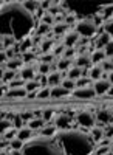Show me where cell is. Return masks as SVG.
Wrapping results in <instances>:
<instances>
[{"instance_id":"cell-37","label":"cell","mask_w":113,"mask_h":155,"mask_svg":"<svg viewBox=\"0 0 113 155\" xmlns=\"http://www.w3.org/2000/svg\"><path fill=\"white\" fill-rule=\"evenodd\" d=\"M23 146H25V143L19 138H14V140L9 141V149H12V150H22Z\"/></svg>"},{"instance_id":"cell-32","label":"cell","mask_w":113,"mask_h":155,"mask_svg":"<svg viewBox=\"0 0 113 155\" xmlns=\"http://www.w3.org/2000/svg\"><path fill=\"white\" fill-rule=\"evenodd\" d=\"M25 88H27L28 92H37V90L42 88V85H40L39 81L33 79V81H27V84H25Z\"/></svg>"},{"instance_id":"cell-50","label":"cell","mask_w":113,"mask_h":155,"mask_svg":"<svg viewBox=\"0 0 113 155\" xmlns=\"http://www.w3.org/2000/svg\"><path fill=\"white\" fill-rule=\"evenodd\" d=\"M51 5H53L51 0H44V2H40V8H42L44 11H48L50 8H51Z\"/></svg>"},{"instance_id":"cell-6","label":"cell","mask_w":113,"mask_h":155,"mask_svg":"<svg viewBox=\"0 0 113 155\" xmlns=\"http://www.w3.org/2000/svg\"><path fill=\"white\" fill-rule=\"evenodd\" d=\"M96 96V92H95V88L93 85L90 87H82V88H76L73 92V98H76V99H93Z\"/></svg>"},{"instance_id":"cell-51","label":"cell","mask_w":113,"mask_h":155,"mask_svg":"<svg viewBox=\"0 0 113 155\" xmlns=\"http://www.w3.org/2000/svg\"><path fill=\"white\" fill-rule=\"evenodd\" d=\"M104 51H105V54H107L110 59L113 58V41H111V42H110V44L105 47V50H104Z\"/></svg>"},{"instance_id":"cell-55","label":"cell","mask_w":113,"mask_h":155,"mask_svg":"<svg viewBox=\"0 0 113 155\" xmlns=\"http://www.w3.org/2000/svg\"><path fill=\"white\" fill-rule=\"evenodd\" d=\"M8 155H23V153H22V150H12V149H11V150L8 152Z\"/></svg>"},{"instance_id":"cell-28","label":"cell","mask_w":113,"mask_h":155,"mask_svg":"<svg viewBox=\"0 0 113 155\" xmlns=\"http://www.w3.org/2000/svg\"><path fill=\"white\" fill-rule=\"evenodd\" d=\"M45 120L44 118H33L31 121H28V127L33 129V130H42L45 127Z\"/></svg>"},{"instance_id":"cell-29","label":"cell","mask_w":113,"mask_h":155,"mask_svg":"<svg viewBox=\"0 0 113 155\" xmlns=\"http://www.w3.org/2000/svg\"><path fill=\"white\" fill-rule=\"evenodd\" d=\"M50 33H53V27L45 23H39V27L36 28V36H40V37H47Z\"/></svg>"},{"instance_id":"cell-43","label":"cell","mask_w":113,"mask_h":155,"mask_svg":"<svg viewBox=\"0 0 113 155\" xmlns=\"http://www.w3.org/2000/svg\"><path fill=\"white\" fill-rule=\"evenodd\" d=\"M110 153V146H98L95 150V155H108Z\"/></svg>"},{"instance_id":"cell-20","label":"cell","mask_w":113,"mask_h":155,"mask_svg":"<svg viewBox=\"0 0 113 155\" xmlns=\"http://www.w3.org/2000/svg\"><path fill=\"white\" fill-rule=\"evenodd\" d=\"M19 76V73L17 71H14V70H5V71H2V76H0V82L2 84H9L11 81H14L16 78Z\"/></svg>"},{"instance_id":"cell-11","label":"cell","mask_w":113,"mask_h":155,"mask_svg":"<svg viewBox=\"0 0 113 155\" xmlns=\"http://www.w3.org/2000/svg\"><path fill=\"white\" fill-rule=\"evenodd\" d=\"M113 41V37L108 34V33H102V34H98V39H96V44H95V50H105V47Z\"/></svg>"},{"instance_id":"cell-31","label":"cell","mask_w":113,"mask_h":155,"mask_svg":"<svg viewBox=\"0 0 113 155\" xmlns=\"http://www.w3.org/2000/svg\"><path fill=\"white\" fill-rule=\"evenodd\" d=\"M51 98V87H42L39 92H37V99H48Z\"/></svg>"},{"instance_id":"cell-2","label":"cell","mask_w":113,"mask_h":155,"mask_svg":"<svg viewBox=\"0 0 113 155\" xmlns=\"http://www.w3.org/2000/svg\"><path fill=\"white\" fill-rule=\"evenodd\" d=\"M56 138L64 150V155H93L96 150L92 135H89V132H82L81 129L59 130Z\"/></svg>"},{"instance_id":"cell-48","label":"cell","mask_w":113,"mask_h":155,"mask_svg":"<svg viewBox=\"0 0 113 155\" xmlns=\"http://www.w3.org/2000/svg\"><path fill=\"white\" fill-rule=\"evenodd\" d=\"M104 134H105L107 138L113 140V124H111V123H110V124H105V127H104Z\"/></svg>"},{"instance_id":"cell-27","label":"cell","mask_w":113,"mask_h":155,"mask_svg":"<svg viewBox=\"0 0 113 155\" xmlns=\"http://www.w3.org/2000/svg\"><path fill=\"white\" fill-rule=\"evenodd\" d=\"M113 118L111 116V112L110 110H99L98 115H96V120L102 124H110V120Z\"/></svg>"},{"instance_id":"cell-8","label":"cell","mask_w":113,"mask_h":155,"mask_svg":"<svg viewBox=\"0 0 113 155\" xmlns=\"http://www.w3.org/2000/svg\"><path fill=\"white\" fill-rule=\"evenodd\" d=\"M81 41V36L78 34V31H74V30H70L65 36H64V44L67 48H74L78 45V42Z\"/></svg>"},{"instance_id":"cell-53","label":"cell","mask_w":113,"mask_h":155,"mask_svg":"<svg viewBox=\"0 0 113 155\" xmlns=\"http://www.w3.org/2000/svg\"><path fill=\"white\" fill-rule=\"evenodd\" d=\"M54 115V112L53 110H45L44 113H42V118L45 120V121H48V120H51V116Z\"/></svg>"},{"instance_id":"cell-41","label":"cell","mask_w":113,"mask_h":155,"mask_svg":"<svg viewBox=\"0 0 113 155\" xmlns=\"http://www.w3.org/2000/svg\"><path fill=\"white\" fill-rule=\"evenodd\" d=\"M54 59H56V56H54L53 53H47V54H42V56H40V62H44V64H50V65L53 64Z\"/></svg>"},{"instance_id":"cell-58","label":"cell","mask_w":113,"mask_h":155,"mask_svg":"<svg viewBox=\"0 0 113 155\" xmlns=\"http://www.w3.org/2000/svg\"><path fill=\"white\" fill-rule=\"evenodd\" d=\"M111 62H113V58H111Z\"/></svg>"},{"instance_id":"cell-9","label":"cell","mask_w":113,"mask_h":155,"mask_svg":"<svg viewBox=\"0 0 113 155\" xmlns=\"http://www.w3.org/2000/svg\"><path fill=\"white\" fill-rule=\"evenodd\" d=\"M111 82L108 79H99V81H95L93 82V88H95V92L96 95H104L107 92H110L111 90Z\"/></svg>"},{"instance_id":"cell-14","label":"cell","mask_w":113,"mask_h":155,"mask_svg":"<svg viewBox=\"0 0 113 155\" xmlns=\"http://www.w3.org/2000/svg\"><path fill=\"white\" fill-rule=\"evenodd\" d=\"M22 5L28 12H31L33 16H36L37 11L40 9V2H37V0H22Z\"/></svg>"},{"instance_id":"cell-5","label":"cell","mask_w":113,"mask_h":155,"mask_svg":"<svg viewBox=\"0 0 113 155\" xmlns=\"http://www.w3.org/2000/svg\"><path fill=\"white\" fill-rule=\"evenodd\" d=\"M76 121L84 129H93L95 127V116L87 110H82L76 115Z\"/></svg>"},{"instance_id":"cell-19","label":"cell","mask_w":113,"mask_h":155,"mask_svg":"<svg viewBox=\"0 0 113 155\" xmlns=\"http://www.w3.org/2000/svg\"><path fill=\"white\" fill-rule=\"evenodd\" d=\"M54 39L53 37H47L44 39V41L40 42V53L42 54H47V53H53V50H54Z\"/></svg>"},{"instance_id":"cell-49","label":"cell","mask_w":113,"mask_h":155,"mask_svg":"<svg viewBox=\"0 0 113 155\" xmlns=\"http://www.w3.org/2000/svg\"><path fill=\"white\" fill-rule=\"evenodd\" d=\"M20 115H22L23 121H31L33 118H36V113L34 112H22Z\"/></svg>"},{"instance_id":"cell-24","label":"cell","mask_w":113,"mask_h":155,"mask_svg":"<svg viewBox=\"0 0 113 155\" xmlns=\"http://www.w3.org/2000/svg\"><path fill=\"white\" fill-rule=\"evenodd\" d=\"M90 135H92V138H93V141L98 144L99 141H101L104 137H105V134H104V127H93V129H90Z\"/></svg>"},{"instance_id":"cell-36","label":"cell","mask_w":113,"mask_h":155,"mask_svg":"<svg viewBox=\"0 0 113 155\" xmlns=\"http://www.w3.org/2000/svg\"><path fill=\"white\" fill-rule=\"evenodd\" d=\"M14 127V124H12V121H9V120H6V118H3L2 120V123H0V134H6L9 129H12Z\"/></svg>"},{"instance_id":"cell-52","label":"cell","mask_w":113,"mask_h":155,"mask_svg":"<svg viewBox=\"0 0 113 155\" xmlns=\"http://www.w3.org/2000/svg\"><path fill=\"white\" fill-rule=\"evenodd\" d=\"M98 146H111V140H110V138H107V137H104V138H102V140L96 144V147H98Z\"/></svg>"},{"instance_id":"cell-44","label":"cell","mask_w":113,"mask_h":155,"mask_svg":"<svg viewBox=\"0 0 113 155\" xmlns=\"http://www.w3.org/2000/svg\"><path fill=\"white\" fill-rule=\"evenodd\" d=\"M67 50V47L64 45V44H59V45H56L54 47V50H53V54L54 56H60L62 58V54H64V51Z\"/></svg>"},{"instance_id":"cell-15","label":"cell","mask_w":113,"mask_h":155,"mask_svg":"<svg viewBox=\"0 0 113 155\" xmlns=\"http://www.w3.org/2000/svg\"><path fill=\"white\" fill-rule=\"evenodd\" d=\"M90 58H92V64L93 65H101V64L107 59V54L104 50H95L90 53Z\"/></svg>"},{"instance_id":"cell-34","label":"cell","mask_w":113,"mask_h":155,"mask_svg":"<svg viewBox=\"0 0 113 155\" xmlns=\"http://www.w3.org/2000/svg\"><path fill=\"white\" fill-rule=\"evenodd\" d=\"M60 85L64 87V88H67V90H70L71 93L74 92V90H76V81L70 79V78H64V81H62Z\"/></svg>"},{"instance_id":"cell-38","label":"cell","mask_w":113,"mask_h":155,"mask_svg":"<svg viewBox=\"0 0 113 155\" xmlns=\"http://www.w3.org/2000/svg\"><path fill=\"white\" fill-rule=\"evenodd\" d=\"M37 71H39V74H44V76H47V73H48V74L51 73V65H50V64L39 62V65H37Z\"/></svg>"},{"instance_id":"cell-30","label":"cell","mask_w":113,"mask_h":155,"mask_svg":"<svg viewBox=\"0 0 113 155\" xmlns=\"http://www.w3.org/2000/svg\"><path fill=\"white\" fill-rule=\"evenodd\" d=\"M71 28L68 27V25L64 22V23H56L54 27H53V33L56 34V36H62V34H67L68 31H70Z\"/></svg>"},{"instance_id":"cell-3","label":"cell","mask_w":113,"mask_h":155,"mask_svg":"<svg viewBox=\"0 0 113 155\" xmlns=\"http://www.w3.org/2000/svg\"><path fill=\"white\" fill-rule=\"evenodd\" d=\"M23 155H64L60 144L56 137H34L33 140L27 141L22 149Z\"/></svg>"},{"instance_id":"cell-56","label":"cell","mask_w":113,"mask_h":155,"mask_svg":"<svg viewBox=\"0 0 113 155\" xmlns=\"http://www.w3.org/2000/svg\"><path fill=\"white\" fill-rule=\"evenodd\" d=\"M108 81L111 82V85H113V71L111 73H108Z\"/></svg>"},{"instance_id":"cell-22","label":"cell","mask_w":113,"mask_h":155,"mask_svg":"<svg viewBox=\"0 0 113 155\" xmlns=\"http://www.w3.org/2000/svg\"><path fill=\"white\" fill-rule=\"evenodd\" d=\"M102 74H104V70L101 68V65H93V67L89 70V78H90L93 82L102 79Z\"/></svg>"},{"instance_id":"cell-25","label":"cell","mask_w":113,"mask_h":155,"mask_svg":"<svg viewBox=\"0 0 113 155\" xmlns=\"http://www.w3.org/2000/svg\"><path fill=\"white\" fill-rule=\"evenodd\" d=\"M84 76V71H82V68H79V67H76V65H73L68 71H67V78H70V79H73V81H78V79H81V78Z\"/></svg>"},{"instance_id":"cell-4","label":"cell","mask_w":113,"mask_h":155,"mask_svg":"<svg viewBox=\"0 0 113 155\" xmlns=\"http://www.w3.org/2000/svg\"><path fill=\"white\" fill-rule=\"evenodd\" d=\"M73 30L78 31V34L84 39H90L95 34H98V27L95 25L93 19H81V20H78L76 27H74Z\"/></svg>"},{"instance_id":"cell-7","label":"cell","mask_w":113,"mask_h":155,"mask_svg":"<svg viewBox=\"0 0 113 155\" xmlns=\"http://www.w3.org/2000/svg\"><path fill=\"white\" fill-rule=\"evenodd\" d=\"M54 126L57 127V130H70L73 121L68 115H56L54 116Z\"/></svg>"},{"instance_id":"cell-12","label":"cell","mask_w":113,"mask_h":155,"mask_svg":"<svg viewBox=\"0 0 113 155\" xmlns=\"http://www.w3.org/2000/svg\"><path fill=\"white\" fill-rule=\"evenodd\" d=\"M27 95H28V90L25 87H19V88H9V92L6 93L5 98H8V99H22V98H27Z\"/></svg>"},{"instance_id":"cell-57","label":"cell","mask_w":113,"mask_h":155,"mask_svg":"<svg viewBox=\"0 0 113 155\" xmlns=\"http://www.w3.org/2000/svg\"><path fill=\"white\" fill-rule=\"evenodd\" d=\"M111 147H113V140H111Z\"/></svg>"},{"instance_id":"cell-17","label":"cell","mask_w":113,"mask_h":155,"mask_svg":"<svg viewBox=\"0 0 113 155\" xmlns=\"http://www.w3.org/2000/svg\"><path fill=\"white\" fill-rule=\"evenodd\" d=\"M36 70H37V68H34L33 65H25V67L19 71V74H20L22 79H25V81H33L34 78H36Z\"/></svg>"},{"instance_id":"cell-42","label":"cell","mask_w":113,"mask_h":155,"mask_svg":"<svg viewBox=\"0 0 113 155\" xmlns=\"http://www.w3.org/2000/svg\"><path fill=\"white\" fill-rule=\"evenodd\" d=\"M22 123H23L22 115H20V113H16V115H14V118H12V124H14V127H16V129H22V127H23Z\"/></svg>"},{"instance_id":"cell-23","label":"cell","mask_w":113,"mask_h":155,"mask_svg":"<svg viewBox=\"0 0 113 155\" xmlns=\"http://www.w3.org/2000/svg\"><path fill=\"white\" fill-rule=\"evenodd\" d=\"M40 134V137H47V138H53V137H56L57 135V127L54 126V124H48V126H45L42 130L39 132Z\"/></svg>"},{"instance_id":"cell-26","label":"cell","mask_w":113,"mask_h":155,"mask_svg":"<svg viewBox=\"0 0 113 155\" xmlns=\"http://www.w3.org/2000/svg\"><path fill=\"white\" fill-rule=\"evenodd\" d=\"M56 64H57V70L59 71H68L73 67L71 59H67V58H59V61Z\"/></svg>"},{"instance_id":"cell-46","label":"cell","mask_w":113,"mask_h":155,"mask_svg":"<svg viewBox=\"0 0 113 155\" xmlns=\"http://www.w3.org/2000/svg\"><path fill=\"white\" fill-rule=\"evenodd\" d=\"M74 56H78L76 48H67V50L64 51V54H62V58H67V59H73Z\"/></svg>"},{"instance_id":"cell-16","label":"cell","mask_w":113,"mask_h":155,"mask_svg":"<svg viewBox=\"0 0 113 155\" xmlns=\"http://www.w3.org/2000/svg\"><path fill=\"white\" fill-rule=\"evenodd\" d=\"M70 95H73V93L70 92V90L64 88L62 85H57V87H53L51 88V98L53 99H62V98H67Z\"/></svg>"},{"instance_id":"cell-47","label":"cell","mask_w":113,"mask_h":155,"mask_svg":"<svg viewBox=\"0 0 113 155\" xmlns=\"http://www.w3.org/2000/svg\"><path fill=\"white\" fill-rule=\"evenodd\" d=\"M104 31L108 33V34L113 37V19H110V20H107V22L104 23Z\"/></svg>"},{"instance_id":"cell-40","label":"cell","mask_w":113,"mask_h":155,"mask_svg":"<svg viewBox=\"0 0 113 155\" xmlns=\"http://www.w3.org/2000/svg\"><path fill=\"white\" fill-rule=\"evenodd\" d=\"M101 68L104 70V73L107 71V73H111L113 71V62H111V59H105L102 64H101Z\"/></svg>"},{"instance_id":"cell-13","label":"cell","mask_w":113,"mask_h":155,"mask_svg":"<svg viewBox=\"0 0 113 155\" xmlns=\"http://www.w3.org/2000/svg\"><path fill=\"white\" fill-rule=\"evenodd\" d=\"M17 138L22 140L23 143H27V141H30V140L34 138V130H33V129H30L28 126H25V127H22V129H19V130H17Z\"/></svg>"},{"instance_id":"cell-54","label":"cell","mask_w":113,"mask_h":155,"mask_svg":"<svg viewBox=\"0 0 113 155\" xmlns=\"http://www.w3.org/2000/svg\"><path fill=\"white\" fill-rule=\"evenodd\" d=\"M37 92H39V90H37ZM37 92H28L27 99H37Z\"/></svg>"},{"instance_id":"cell-35","label":"cell","mask_w":113,"mask_h":155,"mask_svg":"<svg viewBox=\"0 0 113 155\" xmlns=\"http://www.w3.org/2000/svg\"><path fill=\"white\" fill-rule=\"evenodd\" d=\"M17 130H19V129H16V127H12V129H9V130H8L6 134H3V135H0V140H6V141H11V140H14V138H17Z\"/></svg>"},{"instance_id":"cell-18","label":"cell","mask_w":113,"mask_h":155,"mask_svg":"<svg viewBox=\"0 0 113 155\" xmlns=\"http://www.w3.org/2000/svg\"><path fill=\"white\" fill-rule=\"evenodd\" d=\"M62 81H64V76H62V73L57 70V71H51L48 74V85L50 87H57L62 84Z\"/></svg>"},{"instance_id":"cell-33","label":"cell","mask_w":113,"mask_h":155,"mask_svg":"<svg viewBox=\"0 0 113 155\" xmlns=\"http://www.w3.org/2000/svg\"><path fill=\"white\" fill-rule=\"evenodd\" d=\"M40 23L50 25V27H54V25H56V19H54V16H53V14H50V12L47 11L45 14L42 16V19H40Z\"/></svg>"},{"instance_id":"cell-39","label":"cell","mask_w":113,"mask_h":155,"mask_svg":"<svg viewBox=\"0 0 113 155\" xmlns=\"http://www.w3.org/2000/svg\"><path fill=\"white\" fill-rule=\"evenodd\" d=\"M92 82V79L89 76H82L81 79L76 81V88H82V87H89V84Z\"/></svg>"},{"instance_id":"cell-10","label":"cell","mask_w":113,"mask_h":155,"mask_svg":"<svg viewBox=\"0 0 113 155\" xmlns=\"http://www.w3.org/2000/svg\"><path fill=\"white\" fill-rule=\"evenodd\" d=\"M74 65L79 67V68H89V67H93L90 54H87V53H81V54H78L76 58H74Z\"/></svg>"},{"instance_id":"cell-45","label":"cell","mask_w":113,"mask_h":155,"mask_svg":"<svg viewBox=\"0 0 113 155\" xmlns=\"http://www.w3.org/2000/svg\"><path fill=\"white\" fill-rule=\"evenodd\" d=\"M22 61H23V64H27V65H28V62L34 61V53H33V51H27V53H23L22 54Z\"/></svg>"},{"instance_id":"cell-21","label":"cell","mask_w":113,"mask_h":155,"mask_svg":"<svg viewBox=\"0 0 113 155\" xmlns=\"http://www.w3.org/2000/svg\"><path fill=\"white\" fill-rule=\"evenodd\" d=\"M19 42L12 36H2V45H0V51H6L11 47H16Z\"/></svg>"},{"instance_id":"cell-1","label":"cell","mask_w":113,"mask_h":155,"mask_svg":"<svg viewBox=\"0 0 113 155\" xmlns=\"http://www.w3.org/2000/svg\"><path fill=\"white\" fill-rule=\"evenodd\" d=\"M36 28V17L23 8L22 2H3L0 9V33L12 36L20 44L28 39ZM36 33V31H34Z\"/></svg>"}]
</instances>
